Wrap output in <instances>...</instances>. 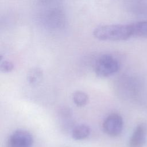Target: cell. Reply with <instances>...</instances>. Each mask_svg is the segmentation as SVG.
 Listing matches in <instances>:
<instances>
[{
    "label": "cell",
    "instance_id": "cell-1",
    "mask_svg": "<svg viewBox=\"0 0 147 147\" xmlns=\"http://www.w3.org/2000/svg\"><path fill=\"white\" fill-rule=\"evenodd\" d=\"M94 36L102 40L121 41L133 36L130 24L102 25L93 30Z\"/></svg>",
    "mask_w": 147,
    "mask_h": 147
},
{
    "label": "cell",
    "instance_id": "cell-5",
    "mask_svg": "<svg viewBox=\"0 0 147 147\" xmlns=\"http://www.w3.org/2000/svg\"><path fill=\"white\" fill-rule=\"evenodd\" d=\"M146 126L143 123L137 125L130 138V147H142L146 142Z\"/></svg>",
    "mask_w": 147,
    "mask_h": 147
},
{
    "label": "cell",
    "instance_id": "cell-3",
    "mask_svg": "<svg viewBox=\"0 0 147 147\" xmlns=\"http://www.w3.org/2000/svg\"><path fill=\"white\" fill-rule=\"evenodd\" d=\"M123 126L122 117L117 113H112L107 116L102 123L103 131L110 137H117L121 134Z\"/></svg>",
    "mask_w": 147,
    "mask_h": 147
},
{
    "label": "cell",
    "instance_id": "cell-7",
    "mask_svg": "<svg viewBox=\"0 0 147 147\" xmlns=\"http://www.w3.org/2000/svg\"><path fill=\"white\" fill-rule=\"evenodd\" d=\"M133 36L147 37V20L130 24Z\"/></svg>",
    "mask_w": 147,
    "mask_h": 147
},
{
    "label": "cell",
    "instance_id": "cell-10",
    "mask_svg": "<svg viewBox=\"0 0 147 147\" xmlns=\"http://www.w3.org/2000/svg\"><path fill=\"white\" fill-rule=\"evenodd\" d=\"M1 71L2 72H9L12 71L14 68V65L13 63L7 60H2L1 61Z\"/></svg>",
    "mask_w": 147,
    "mask_h": 147
},
{
    "label": "cell",
    "instance_id": "cell-4",
    "mask_svg": "<svg viewBox=\"0 0 147 147\" xmlns=\"http://www.w3.org/2000/svg\"><path fill=\"white\" fill-rule=\"evenodd\" d=\"M33 137L28 131L18 129L13 131L9 137L6 147H32Z\"/></svg>",
    "mask_w": 147,
    "mask_h": 147
},
{
    "label": "cell",
    "instance_id": "cell-9",
    "mask_svg": "<svg viewBox=\"0 0 147 147\" xmlns=\"http://www.w3.org/2000/svg\"><path fill=\"white\" fill-rule=\"evenodd\" d=\"M72 100L76 106L82 107L87 103L88 96V95L83 91H76L72 94Z\"/></svg>",
    "mask_w": 147,
    "mask_h": 147
},
{
    "label": "cell",
    "instance_id": "cell-6",
    "mask_svg": "<svg viewBox=\"0 0 147 147\" xmlns=\"http://www.w3.org/2000/svg\"><path fill=\"white\" fill-rule=\"evenodd\" d=\"M90 128L86 124H79L73 127L71 136L75 140H83L87 138L90 134Z\"/></svg>",
    "mask_w": 147,
    "mask_h": 147
},
{
    "label": "cell",
    "instance_id": "cell-8",
    "mask_svg": "<svg viewBox=\"0 0 147 147\" xmlns=\"http://www.w3.org/2000/svg\"><path fill=\"white\" fill-rule=\"evenodd\" d=\"M42 78V72L40 68L35 67L30 69L27 74V80L29 84L36 85L38 83Z\"/></svg>",
    "mask_w": 147,
    "mask_h": 147
},
{
    "label": "cell",
    "instance_id": "cell-2",
    "mask_svg": "<svg viewBox=\"0 0 147 147\" xmlns=\"http://www.w3.org/2000/svg\"><path fill=\"white\" fill-rule=\"evenodd\" d=\"M119 68L118 60L110 54L100 55L95 61L94 70L100 77H107L116 73Z\"/></svg>",
    "mask_w": 147,
    "mask_h": 147
}]
</instances>
